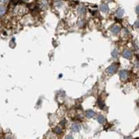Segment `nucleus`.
<instances>
[{
    "label": "nucleus",
    "mask_w": 139,
    "mask_h": 139,
    "mask_svg": "<svg viewBox=\"0 0 139 139\" xmlns=\"http://www.w3.org/2000/svg\"><path fill=\"white\" fill-rule=\"evenodd\" d=\"M117 70H118V65L113 64L107 69V73H108V74H113L114 73H116V71Z\"/></svg>",
    "instance_id": "nucleus-1"
},
{
    "label": "nucleus",
    "mask_w": 139,
    "mask_h": 139,
    "mask_svg": "<svg viewBox=\"0 0 139 139\" xmlns=\"http://www.w3.org/2000/svg\"><path fill=\"white\" fill-rule=\"evenodd\" d=\"M122 56H124L126 59H130L132 57V52L130 51V49H125L123 53H122Z\"/></svg>",
    "instance_id": "nucleus-2"
},
{
    "label": "nucleus",
    "mask_w": 139,
    "mask_h": 139,
    "mask_svg": "<svg viewBox=\"0 0 139 139\" xmlns=\"http://www.w3.org/2000/svg\"><path fill=\"white\" fill-rule=\"evenodd\" d=\"M128 77V72L126 70H122L120 73V78L121 80H126Z\"/></svg>",
    "instance_id": "nucleus-3"
},
{
    "label": "nucleus",
    "mask_w": 139,
    "mask_h": 139,
    "mask_svg": "<svg viewBox=\"0 0 139 139\" xmlns=\"http://www.w3.org/2000/svg\"><path fill=\"white\" fill-rule=\"evenodd\" d=\"M80 129H81V127H80V125L78 124V123H73V124L72 125V130H73V131H74V132H77V131H79Z\"/></svg>",
    "instance_id": "nucleus-4"
},
{
    "label": "nucleus",
    "mask_w": 139,
    "mask_h": 139,
    "mask_svg": "<svg viewBox=\"0 0 139 139\" xmlns=\"http://www.w3.org/2000/svg\"><path fill=\"white\" fill-rule=\"evenodd\" d=\"M86 116L88 118H93L96 116V113L92 110H88V111H86Z\"/></svg>",
    "instance_id": "nucleus-5"
},
{
    "label": "nucleus",
    "mask_w": 139,
    "mask_h": 139,
    "mask_svg": "<svg viewBox=\"0 0 139 139\" xmlns=\"http://www.w3.org/2000/svg\"><path fill=\"white\" fill-rule=\"evenodd\" d=\"M120 31V27L119 26H113V28H112V32H113L114 34H117Z\"/></svg>",
    "instance_id": "nucleus-6"
},
{
    "label": "nucleus",
    "mask_w": 139,
    "mask_h": 139,
    "mask_svg": "<svg viewBox=\"0 0 139 139\" xmlns=\"http://www.w3.org/2000/svg\"><path fill=\"white\" fill-rule=\"evenodd\" d=\"M97 120H98V122L99 123H101V124H104L105 121H106L105 118L103 117V115H99L98 117H97Z\"/></svg>",
    "instance_id": "nucleus-7"
},
{
    "label": "nucleus",
    "mask_w": 139,
    "mask_h": 139,
    "mask_svg": "<svg viewBox=\"0 0 139 139\" xmlns=\"http://www.w3.org/2000/svg\"><path fill=\"white\" fill-rule=\"evenodd\" d=\"M55 132H56L57 134H61V133L62 132V127H60V126H56V128H55Z\"/></svg>",
    "instance_id": "nucleus-8"
},
{
    "label": "nucleus",
    "mask_w": 139,
    "mask_h": 139,
    "mask_svg": "<svg viewBox=\"0 0 139 139\" xmlns=\"http://www.w3.org/2000/svg\"><path fill=\"white\" fill-rule=\"evenodd\" d=\"M118 56H119V52H118L117 49L113 50V52H112V56H113V58H117Z\"/></svg>",
    "instance_id": "nucleus-9"
},
{
    "label": "nucleus",
    "mask_w": 139,
    "mask_h": 139,
    "mask_svg": "<svg viewBox=\"0 0 139 139\" xmlns=\"http://www.w3.org/2000/svg\"><path fill=\"white\" fill-rule=\"evenodd\" d=\"M123 14H124V11H123V9H120L119 10L117 11V15L119 16V17H121L122 15H123Z\"/></svg>",
    "instance_id": "nucleus-10"
},
{
    "label": "nucleus",
    "mask_w": 139,
    "mask_h": 139,
    "mask_svg": "<svg viewBox=\"0 0 139 139\" xmlns=\"http://www.w3.org/2000/svg\"><path fill=\"white\" fill-rule=\"evenodd\" d=\"M101 9H102V10H103V12H107L108 11V6L106 4H103L102 6H101Z\"/></svg>",
    "instance_id": "nucleus-11"
},
{
    "label": "nucleus",
    "mask_w": 139,
    "mask_h": 139,
    "mask_svg": "<svg viewBox=\"0 0 139 139\" xmlns=\"http://www.w3.org/2000/svg\"><path fill=\"white\" fill-rule=\"evenodd\" d=\"M4 11H5L4 8V7H2V6H0V15H2L4 13Z\"/></svg>",
    "instance_id": "nucleus-12"
},
{
    "label": "nucleus",
    "mask_w": 139,
    "mask_h": 139,
    "mask_svg": "<svg viewBox=\"0 0 139 139\" xmlns=\"http://www.w3.org/2000/svg\"><path fill=\"white\" fill-rule=\"evenodd\" d=\"M98 104H99V106H100L101 108H104V103H103L102 101H98Z\"/></svg>",
    "instance_id": "nucleus-13"
},
{
    "label": "nucleus",
    "mask_w": 139,
    "mask_h": 139,
    "mask_svg": "<svg viewBox=\"0 0 139 139\" xmlns=\"http://www.w3.org/2000/svg\"><path fill=\"white\" fill-rule=\"evenodd\" d=\"M135 27H139V21H137V22L135 23Z\"/></svg>",
    "instance_id": "nucleus-14"
},
{
    "label": "nucleus",
    "mask_w": 139,
    "mask_h": 139,
    "mask_svg": "<svg viewBox=\"0 0 139 139\" xmlns=\"http://www.w3.org/2000/svg\"><path fill=\"white\" fill-rule=\"evenodd\" d=\"M65 139H73V137H71V136H67V137H66Z\"/></svg>",
    "instance_id": "nucleus-15"
},
{
    "label": "nucleus",
    "mask_w": 139,
    "mask_h": 139,
    "mask_svg": "<svg viewBox=\"0 0 139 139\" xmlns=\"http://www.w3.org/2000/svg\"><path fill=\"white\" fill-rule=\"evenodd\" d=\"M136 10H137V14H139V5L137 7V9H136Z\"/></svg>",
    "instance_id": "nucleus-16"
},
{
    "label": "nucleus",
    "mask_w": 139,
    "mask_h": 139,
    "mask_svg": "<svg viewBox=\"0 0 139 139\" xmlns=\"http://www.w3.org/2000/svg\"><path fill=\"white\" fill-rule=\"evenodd\" d=\"M65 122H66V121H65V120H63V121H62V122H61V125H62V126H64V125H65Z\"/></svg>",
    "instance_id": "nucleus-17"
},
{
    "label": "nucleus",
    "mask_w": 139,
    "mask_h": 139,
    "mask_svg": "<svg viewBox=\"0 0 139 139\" xmlns=\"http://www.w3.org/2000/svg\"><path fill=\"white\" fill-rule=\"evenodd\" d=\"M5 139H12V138H11L10 137H6V138H5Z\"/></svg>",
    "instance_id": "nucleus-18"
},
{
    "label": "nucleus",
    "mask_w": 139,
    "mask_h": 139,
    "mask_svg": "<svg viewBox=\"0 0 139 139\" xmlns=\"http://www.w3.org/2000/svg\"><path fill=\"white\" fill-rule=\"evenodd\" d=\"M1 1H3V2H5V1H6V0H1Z\"/></svg>",
    "instance_id": "nucleus-19"
},
{
    "label": "nucleus",
    "mask_w": 139,
    "mask_h": 139,
    "mask_svg": "<svg viewBox=\"0 0 139 139\" xmlns=\"http://www.w3.org/2000/svg\"><path fill=\"white\" fill-rule=\"evenodd\" d=\"M25 1H27V0H25Z\"/></svg>",
    "instance_id": "nucleus-20"
},
{
    "label": "nucleus",
    "mask_w": 139,
    "mask_h": 139,
    "mask_svg": "<svg viewBox=\"0 0 139 139\" xmlns=\"http://www.w3.org/2000/svg\"><path fill=\"white\" fill-rule=\"evenodd\" d=\"M138 86H139V84H138Z\"/></svg>",
    "instance_id": "nucleus-21"
}]
</instances>
